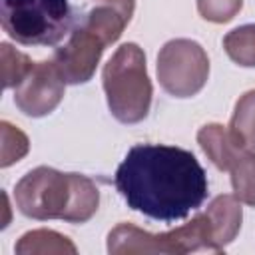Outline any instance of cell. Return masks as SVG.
Wrapping results in <instances>:
<instances>
[{"mask_svg": "<svg viewBox=\"0 0 255 255\" xmlns=\"http://www.w3.org/2000/svg\"><path fill=\"white\" fill-rule=\"evenodd\" d=\"M114 183L129 209L165 223L185 219L209 193L197 157L183 147L163 143L129 147Z\"/></svg>", "mask_w": 255, "mask_h": 255, "instance_id": "6da1fadb", "label": "cell"}, {"mask_svg": "<svg viewBox=\"0 0 255 255\" xmlns=\"http://www.w3.org/2000/svg\"><path fill=\"white\" fill-rule=\"evenodd\" d=\"M241 203L235 195H217L189 223L165 233H147L120 223L108 233L110 253H221L241 229Z\"/></svg>", "mask_w": 255, "mask_h": 255, "instance_id": "7a4b0ae2", "label": "cell"}, {"mask_svg": "<svg viewBox=\"0 0 255 255\" xmlns=\"http://www.w3.org/2000/svg\"><path fill=\"white\" fill-rule=\"evenodd\" d=\"M16 207L32 219L86 223L98 211V185L82 173H62L40 165L28 171L14 189Z\"/></svg>", "mask_w": 255, "mask_h": 255, "instance_id": "3957f363", "label": "cell"}, {"mask_svg": "<svg viewBox=\"0 0 255 255\" xmlns=\"http://www.w3.org/2000/svg\"><path fill=\"white\" fill-rule=\"evenodd\" d=\"M104 92L112 116L122 124L141 122L151 106V80L145 68L143 50L133 44H122L106 62L102 72Z\"/></svg>", "mask_w": 255, "mask_h": 255, "instance_id": "277c9868", "label": "cell"}, {"mask_svg": "<svg viewBox=\"0 0 255 255\" xmlns=\"http://www.w3.org/2000/svg\"><path fill=\"white\" fill-rule=\"evenodd\" d=\"M4 32L24 46H54L74 28L68 0H0Z\"/></svg>", "mask_w": 255, "mask_h": 255, "instance_id": "5b68a950", "label": "cell"}, {"mask_svg": "<svg viewBox=\"0 0 255 255\" xmlns=\"http://www.w3.org/2000/svg\"><path fill=\"white\" fill-rule=\"evenodd\" d=\"M209 78V58L201 44L187 38H175L163 44L157 54V80L161 88L175 98H191Z\"/></svg>", "mask_w": 255, "mask_h": 255, "instance_id": "8992f818", "label": "cell"}, {"mask_svg": "<svg viewBox=\"0 0 255 255\" xmlns=\"http://www.w3.org/2000/svg\"><path fill=\"white\" fill-rule=\"evenodd\" d=\"M197 143L211 163L231 173L233 195L255 207V153L237 145L221 124H207L197 131Z\"/></svg>", "mask_w": 255, "mask_h": 255, "instance_id": "52a82bcc", "label": "cell"}, {"mask_svg": "<svg viewBox=\"0 0 255 255\" xmlns=\"http://www.w3.org/2000/svg\"><path fill=\"white\" fill-rule=\"evenodd\" d=\"M106 48L108 46L96 32L76 22L68 42L54 52L52 62L56 64L66 84H86L92 80Z\"/></svg>", "mask_w": 255, "mask_h": 255, "instance_id": "ba28073f", "label": "cell"}, {"mask_svg": "<svg viewBox=\"0 0 255 255\" xmlns=\"http://www.w3.org/2000/svg\"><path fill=\"white\" fill-rule=\"evenodd\" d=\"M64 78L52 60L36 62L24 80L14 88L18 110L32 118H42L56 110L64 98Z\"/></svg>", "mask_w": 255, "mask_h": 255, "instance_id": "9c48e42d", "label": "cell"}, {"mask_svg": "<svg viewBox=\"0 0 255 255\" xmlns=\"http://www.w3.org/2000/svg\"><path fill=\"white\" fill-rule=\"evenodd\" d=\"M135 10V0H88L80 14V24L96 32L106 46L120 40Z\"/></svg>", "mask_w": 255, "mask_h": 255, "instance_id": "30bf717a", "label": "cell"}, {"mask_svg": "<svg viewBox=\"0 0 255 255\" xmlns=\"http://www.w3.org/2000/svg\"><path fill=\"white\" fill-rule=\"evenodd\" d=\"M227 131L237 145L255 149V90L237 100Z\"/></svg>", "mask_w": 255, "mask_h": 255, "instance_id": "8fae6325", "label": "cell"}, {"mask_svg": "<svg viewBox=\"0 0 255 255\" xmlns=\"http://www.w3.org/2000/svg\"><path fill=\"white\" fill-rule=\"evenodd\" d=\"M16 253H76V245L50 229H36L28 231L20 237L14 247Z\"/></svg>", "mask_w": 255, "mask_h": 255, "instance_id": "7c38bea8", "label": "cell"}, {"mask_svg": "<svg viewBox=\"0 0 255 255\" xmlns=\"http://www.w3.org/2000/svg\"><path fill=\"white\" fill-rule=\"evenodd\" d=\"M223 48L235 64L255 68V24H245L227 32L223 38Z\"/></svg>", "mask_w": 255, "mask_h": 255, "instance_id": "4fadbf2b", "label": "cell"}, {"mask_svg": "<svg viewBox=\"0 0 255 255\" xmlns=\"http://www.w3.org/2000/svg\"><path fill=\"white\" fill-rule=\"evenodd\" d=\"M0 52H2V84L4 88H16L30 72L34 62L26 54L14 50L10 44H2Z\"/></svg>", "mask_w": 255, "mask_h": 255, "instance_id": "5bb4252c", "label": "cell"}, {"mask_svg": "<svg viewBox=\"0 0 255 255\" xmlns=\"http://www.w3.org/2000/svg\"><path fill=\"white\" fill-rule=\"evenodd\" d=\"M2 167H8L10 163L22 159L28 153V137L8 122H2Z\"/></svg>", "mask_w": 255, "mask_h": 255, "instance_id": "9a60e30c", "label": "cell"}, {"mask_svg": "<svg viewBox=\"0 0 255 255\" xmlns=\"http://www.w3.org/2000/svg\"><path fill=\"white\" fill-rule=\"evenodd\" d=\"M241 6L243 0H197V12L201 14V18L215 24H223L235 18Z\"/></svg>", "mask_w": 255, "mask_h": 255, "instance_id": "2e32d148", "label": "cell"}]
</instances>
